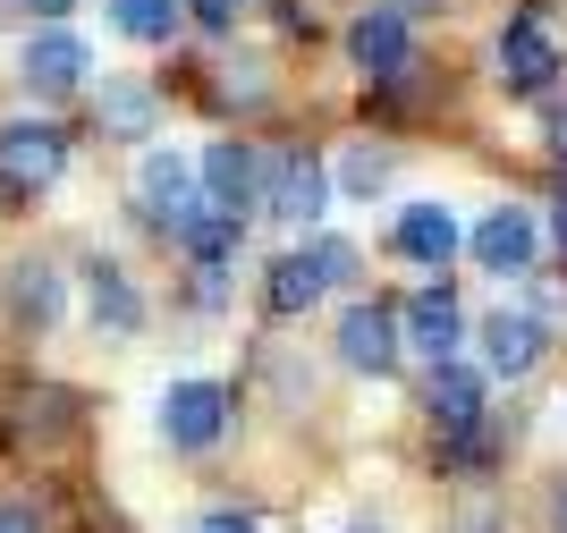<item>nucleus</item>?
I'll use <instances>...</instances> for the list:
<instances>
[{"mask_svg":"<svg viewBox=\"0 0 567 533\" xmlns=\"http://www.w3.org/2000/svg\"><path fill=\"white\" fill-rule=\"evenodd\" d=\"M331 348H339V365H348V372H364V381H390V372H399V356H406L399 305H348Z\"/></svg>","mask_w":567,"mask_h":533,"instance_id":"39448f33","label":"nucleus"},{"mask_svg":"<svg viewBox=\"0 0 567 533\" xmlns=\"http://www.w3.org/2000/svg\"><path fill=\"white\" fill-rule=\"evenodd\" d=\"M85 322L102 330V339H136L144 330V288L127 271H118V263H85Z\"/></svg>","mask_w":567,"mask_h":533,"instance_id":"2eb2a0df","label":"nucleus"},{"mask_svg":"<svg viewBox=\"0 0 567 533\" xmlns=\"http://www.w3.org/2000/svg\"><path fill=\"white\" fill-rule=\"evenodd\" d=\"M18 9H25V18H51V25H60V18L76 9V0H18Z\"/></svg>","mask_w":567,"mask_h":533,"instance_id":"a878e982","label":"nucleus"},{"mask_svg":"<svg viewBox=\"0 0 567 533\" xmlns=\"http://www.w3.org/2000/svg\"><path fill=\"white\" fill-rule=\"evenodd\" d=\"M187 533H262V525H255L246 509H213V516H195Z\"/></svg>","mask_w":567,"mask_h":533,"instance_id":"5701e85b","label":"nucleus"},{"mask_svg":"<svg viewBox=\"0 0 567 533\" xmlns=\"http://www.w3.org/2000/svg\"><path fill=\"white\" fill-rule=\"evenodd\" d=\"M348 533H381V525H348Z\"/></svg>","mask_w":567,"mask_h":533,"instance_id":"c756f323","label":"nucleus"},{"mask_svg":"<svg viewBox=\"0 0 567 533\" xmlns=\"http://www.w3.org/2000/svg\"><path fill=\"white\" fill-rule=\"evenodd\" d=\"M153 119H162L153 85H102V136H153Z\"/></svg>","mask_w":567,"mask_h":533,"instance_id":"aec40b11","label":"nucleus"},{"mask_svg":"<svg viewBox=\"0 0 567 533\" xmlns=\"http://www.w3.org/2000/svg\"><path fill=\"white\" fill-rule=\"evenodd\" d=\"M390 246H399L415 271H450L466 237H457V212H450V204H406L399 229H390Z\"/></svg>","mask_w":567,"mask_h":533,"instance_id":"dca6fc26","label":"nucleus"},{"mask_svg":"<svg viewBox=\"0 0 567 533\" xmlns=\"http://www.w3.org/2000/svg\"><path fill=\"white\" fill-rule=\"evenodd\" d=\"M559 533H567V491H559Z\"/></svg>","mask_w":567,"mask_h":533,"instance_id":"c85d7f7f","label":"nucleus"},{"mask_svg":"<svg viewBox=\"0 0 567 533\" xmlns=\"http://www.w3.org/2000/svg\"><path fill=\"white\" fill-rule=\"evenodd\" d=\"M195 25H213V34H229V25H237V0H195Z\"/></svg>","mask_w":567,"mask_h":533,"instance_id":"393cba45","label":"nucleus"},{"mask_svg":"<svg viewBox=\"0 0 567 533\" xmlns=\"http://www.w3.org/2000/svg\"><path fill=\"white\" fill-rule=\"evenodd\" d=\"M136 212H144V229H162V237H178L204 212V170L187 162V153H169V144H153L136 162Z\"/></svg>","mask_w":567,"mask_h":533,"instance_id":"f03ea898","label":"nucleus"},{"mask_svg":"<svg viewBox=\"0 0 567 533\" xmlns=\"http://www.w3.org/2000/svg\"><path fill=\"white\" fill-rule=\"evenodd\" d=\"M550 153H567V102L550 111Z\"/></svg>","mask_w":567,"mask_h":533,"instance_id":"bb28decb","label":"nucleus"},{"mask_svg":"<svg viewBox=\"0 0 567 533\" xmlns=\"http://www.w3.org/2000/svg\"><path fill=\"white\" fill-rule=\"evenodd\" d=\"M111 25L127 43H169V34L187 25V9H178V0H111Z\"/></svg>","mask_w":567,"mask_h":533,"instance_id":"6ab92c4d","label":"nucleus"},{"mask_svg":"<svg viewBox=\"0 0 567 533\" xmlns=\"http://www.w3.org/2000/svg\"><path fill=\"white\" fill-rule=\"evenodd\" d=\"M474 263L492 279H534V263H543V229H534V212L525 204H492L483 221H474Z\"/></svg>","mask_w":567,"mask_h":533,"instance_id":"0eeeda50","label":"nucleus"},{"mask_svg":"<svg viewBox=\"0 0 567 533\" xmlns=\"http://www.w3.org/2000/svg\"><path fill=\"white\" fill-rule=\"evenodd\" d=\"M559 43H550V25L525 9V18H508V34H499V93L508 102H534V93L559 85Z\"/></svg>","mask_w":567,"mask_h":533,"instance_id":"423d86ee","label":"nucleus"},{"mask_svg":"<svg viewBox=\"0 0 567 533\" xmlns=\"http://www.w3.org/2000/svg\"><path fill=\"white\" fill-rule=\"evenodd\" d=\"M153 423H162V449H178V458H213V449L229 441V423H237V398L220 390V381H169Z\"/></svg>","mask_w":567,"mask_h":533,"instance_id":"f257e3e1","label":"nucleus"},{"mask_svg":"<svg viewBox=\"0 0 567 533\" xmlns=\"http://www.w3.org/2000/svg\"><path fill=\"white\" fill-rule=\"evenodd\" d=\"M339 186H348V195H381V186H390V153H373V144H355L348 162H339Z\"/></svg>","mask_w":567,"mask_h":533,"instance_id":"412c9836","label":"nucleus"},{"mask_svg":"<svg viewBox=\"0 0 567 533\" xmlns=\"http://www.w3.org/2000/svg\"><path fill=\"white\" fill-rule=\"evenodd\" d=\"M0 533H43V516H34V500H0Z\"/></svg>","mask_w":567,"mask_h":533,"instance_id":"b1692460","label":"nucleus"},{"mask_svg":"<svg viewBox=\"0 0 567 533\" xmlns=\"http://www.w3.org/2000/svg\"><path fill=\"white\" fill-rule=\"evenodd\" d=\"M313 255H322L331 288H355V246H348V237H313Z\"/></svg>","mask_w":567,"mask_h":533,"instance_id":"4be33fe9","label":"nucleus"},{"mask_svg":"<svg viewBox=\"0 0 567 533\" xmlns=\"http://www.w3.org/2000/svg\"><path fill=\"white\" fill-rule=\"evenodd\" d=\"M348 60L373 76V85H399V76L415 69V34H406V18H399V9H364V18L348 25Z\"/></svg>","mask_w":567,"mask_h":533,"instance_id":"4468645a","label":"nucleus"},{"mask_svg":"<svg viewBox=\"0 0 567 533\" xmlns=\"http://www.w3.org/2000/svg\"><path fill=\"white\" fill-rule=\"evenodd\" d=\"M399 330H406V348H424L432 365L466 348V314H457L450 288H424V297H406V305H399Z\"/></svg>","mask_w":567,"mask_h":533,"instance_id":"f3484780","label":"nucleus"},{"mask_svg":"<svg viewBox=\"0 0 567 533\" xmlns=\"http://www.w3.org/2000/svg\"><path fill=\"white\" fill-rule=\"evenodd\" d=\"M85 69H94V51L76 43L69 25L25 34V51H18V85L34 93V102H60V93H76V85H85Z\"/></svg>","mask_w":567,"mask_h":533,"instance_id":"9d476101","label":"nucleus"},{"mask_svg":"<svg viewBox=\"0 0 567 533\" xmlns=\"http://www.w3.org/2000/svg\"><path fill=\"white\" fill-rule=\"evenodd\" d=\"M322 297H331V271H322L313 246H288V255L262 263V314H271V322H297V314H313Z\"/></svg>","mask_w":567,"mask_h":533,"instance_id":"ddd939ff","label":"nucleus"},{"mask_svg":"<svg viewBox=\"0 0 567 533\" xmlns=\"http://www.w3.org/2000/svg\"><path fill=\"white\" fill-rule=\"evenodd\" d=\"M0 305H9V330H18V339H51L60 314H69V271H51V263H9Z\"/></svg>","mask_w":567,"mask_h":533,"instance_id":"1a4fd4ad","label":"nucleus"},{"mask_svg":"<svg viewBox=\"0 0 567 533\" xmlns=\"http://www.w3.org/2000/svg\"><path fill=\"white\" fill-rule=\"evenodd\" d=\"M550 237H559V246H567V195H559V204H550Z\"/></svg>","mask_w":567,"mask_h":533,"instance_id":"cd10ccee","label":"nucleus"},{"mask_svg":"<svg viewBox=\"0 0 567 533\" xmlns=\"http://www.w3.org/2000/svg\"><path fill=\"white\" fill-rule=\"evenodd\" d=\"M262 212L288 221V229H313V221L331 212V170H322L313 144H288V153L262 162Z\"/></svg>","mask_w":567,"mask_h":533,"instance_id":"20e7f679","label":"nucleus"},{"mask_svg":"<svg viewBox=\"0 0 567 533\" xmlns=\"http://www.w3.org/2000/svg\"><path fill=\"white\" fill-rule=\"evenodd\" d=\"M483 398H492V372L483 365H457V356H441V365L424 372V416L441 441H457V432H474L483 423Z\"/></svg>","mask_w":567,"mask_h":533,"instance_id":"9b49d317","label":"nucleus"},{"mask_svg":"<svg viewBox=\"0 0 567 533\" xmlns=\"http://www.w3.org/2000/svg\"><path fill=\"white\" fill-rule=\"evenodd\" d=\"M474 339H483V372H492V381H525V372L550 356V322H543V314H525V305L483 314Z\"/></svg>","mask_w":567,"mask_h":533,"instance_id":"6e6552de","label":"nucleus"},{"mask_svg":"<svg viewBox=\"0 0 567 533\" xmlns=\"http://www.w3.org/2000/svg\"><path fill=\"white\" fill-rule=\"evenodd\" d=\"M169 246L187 255V271H237V255H246V221H237V212H220V204H204L187 229L169 237Z\"/></svg>","mask_w":567,"mask_h":533,"instance_id":"a211bd4d","label":"nucleus"},{"mask_svg":"<svg viewBox=\"0 0 567 533\" xmlns=\"http://www.w3.org/2000/svg\"><path fill=\"white\" fill-rule=\"evenodd\" d=\"M204 204H220V212H237V221H255L262 212V153L255 144H237V136H220V144H204Z\"/></svg>","mask_w":567,"mask_h":533,"instance_id":"f8f14e48","label":"nucleus"},{"mask_svg":"<svg viewBox=\"0 0 567 533\" xmlns=\"http://www.w3.org/2000/svg\"><path fill=\"white\" fill-rule=\"evenodd\" d=\"M60 170H69V127H51V119H0V186L18 204L60 186Z\"/></svg>","mask_w":567,"mask_h":533,"instance_id":"7ed1b4c3","label":"nucleus"}]
</instances>
